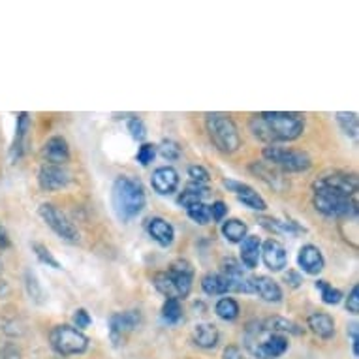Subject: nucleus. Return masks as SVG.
<instances>
[{
    "label": "nucleus",
    "instance_id": "f257e3e1",
    "mask_svg": "<svg viewBox=\"0 0 359 359\" xmlns=\"http://www.w3.org/2000/svg\"><path fill=\"white\" fill-rule=\"evenodd\" d=\"M248 124L254 136L269 145L294 142L305 132V117L294 111H264L252 115Z\"/></svg>",
    "mask_w": 359,
    "mask_h": 359
},
{
    "label": "nucleus",
    "instance_id": "f03ea898",
    "mask_svg": "<svg viewBox=\"0 0 359 359\" xmlns=\"http://www.w3.org/2000/svg\"><path fill=\"white\" fill-rule=\"evenodd\" d=\"M145 203L147 196L140 179L130 175H121L115 179L111 189V205L121 222H130L132 218L142 215Z\"/></svg>",
    "mask_w": 359,
    "mask_h": 359
},
{
    "label": "nucleus",
    "instance_id": "7ed1b4c3",
    "mask_svg": "<svg viewBox=\"0 0 359 359\" xmlns=\"http://www.w3.org/2000/svg\"><path fill=\"white\" fill-rule=\"evenodd\" d=\"M207 134L212 145L224 154L236 153L241 147V136L236 121L226 113H207L205 115Z\"/></svg>",
    "mask_w": 359,
    "mask_h": 359
},
{
    "label": "nucleus",
    "instance_id": "20e7f679",
    "mask_svg": "<svg viewBox=\"0 0 359 359\" xmlns=\"http://www.w3.org/2000/svg\"><path fill=\"white\" fill-rule=\"evenodd\" d=\"M314 209L330 218L350 220L358 217V196H344L330 189H314L312 196Z\"/></svg>",
    "mask_w": 359,
    "mask_h": 359
},
{
    "label": "nucleus",
    "instance_id": "39448f33",
    "mask_svg": "<svg viewBox=\"0 0 359 359\" xmlns=\"http://www.w3.org/2000/svg\"><path fill=\"white\" fill-rule=\"evenodd\" d=\"M49 342L59 355H79L88 350V337L74 325H55L49 333Z\"/></svg>",
    "mask_w": 359,
    "mask_h": 359
},
{
    "label": "nucleus",
    "instance_id": "423d86ee",
    "mask_svg": "<svg viewBox=\"0 0 359 359\" xmlns=\"http://www.w3.org/2000/svg\"><path fill=\"white\" fill-rule=\"evenodd\" d=\"M264 158L265 162H269L280 171H288V173H301V171L311 170L312 165L311 156L305 151L278 147V145L265 147Z\"/></svg>",
    "mask_w": 359,
    "mask_h": 359
},
{
    "label": "nucleus",
    "instance_id": "0eeeda50",
    "mask_svg": "<svg viewBox=\"0 0 359 359\" xmlns=\"http://www.w3.org/2000/svg\"><path fill=\"white\" fill-rule=\"evenodd\" d=\"M38 212H40L41 220L48 224L49 228H51V230H53L55 233L62 239V241H68V243L79 241V231H77L74 222H72L70 218L66 217L65 212L60 211L59 207H55L53 203H41Z\"/></svg>",
    "mask_w": 359,
    "mask_h": 359
},
{
    "label": "nucleus",
    "instance_id": "6e6552de",
    "mask_svg": "<svg viewBox=\"0 0 359 359\" xmlns=\"http://www.w3.org/2000/svg\"><path fill=\"white\" fill-rule=\"evenodd\" d=\"M142 325V312L124 311L115 312L109 318V339L115 346H123L128 341L130 333H134Z\"/></svg>",
    "mask_w": 359,
    "mask_h": 359
},
{
    "label": "nucleus",
    "instance_id": "1a4fd4ad",
    "mask_svg": "<svg viewBox=\"0 0 359 359\" xmlns=\"http://www.w3.org/2000/svg\"><path fill=\"white\" fill-rule=\"evenodd\" d=\"M312 189H330L344 196H358V177L342 171H331L318 177Z\"/></svg>",
    "mask_w": 359,
    "mask_h": 359
},
{
    "label": "nucleus",
    "instance_id": "9d476101",
    "mask_svg": "<svg viewBox=\"0 0 359 359\" xmlns=\"http://www.w3.org/2000/svg\"><path fill=\"white\" fill-rule=\"evenodd\" d=\"M222 275L228 284H230V292H239V294H252V283L250 277H247V273L243 269V265L233 258H224L222 264Z\"/></svg>",
    "mask_w": 359,
    "mask_h": 359
},
{
    "label": "nucleus",
    "instance_id": "9b49d317",
    "mask_svg": "<svg viewBox=\"0 0 359 359\" xmlns=\"http://www.w3.org/2000/svg\"><path fill=\"white\" fill-rule=\"evenodd\" d=\"M72 177L65 165L43 164L38 171V184L46 192H55V190L66 189L70 184Z\"/></svg>",
    "mask_w": 359,
    "mask_h": 359
},
{
    "label": "nucleus",
    "instance_id": "f8f14e48",
    "mask_svg": "<svg viewBox=\"0 0 359 359\" xmlns=\"http://www.w3.org/2000/svg\"><path fill=\"white\" fill-rule=\"evenodd\" d=\"M259 258L264 259L265 267L273 273L283 271L284 267L288 265V252L280 241L277 239H267V241L262 245V254Z\"/></svg>",
    "mask_w": 359,
    "mask_h": 359
},
{
    "label": "nucleus",
    "instance_id": "ddd939ff",
    "mask_svg": "<svg viewBox=\"0 0 359 359\" xmlns=\"http://www.w3.org/2000/svg\"><path fill=\"white\" fill-rule=\"evenodd\" d=\"M224 187L237 196V200L241 201L243 205H247L252 211H265L267 203L256 190L247 183H239V181H231V179H224Z\"/></svg>",
    "mask_w": 359,
    "mask_h": 359
},
{
    "label": "nucleus",
    "instance_id": "4468645a",
    "mask_svg": "<svg viewBox=\"0 0 359 359\" xmlns=\"http://www.w3.org/2000/svg\"><path fill=\"white\" fill-rule=\"evenodd\" d=\"M168 273H170L173 283H175L177 292H179V299L189 297L190 290H192V280H194V267H192V264L187 262V259H175L170 265Z\"/></svg>",
    "mask_w": 359,
    "mask_h": 359
},
{
    "label": "nucleus",
    "instance_id": "2eb2a0df",
    "mask_svg": "<svg viewBox=\"0 0 359 359\" xmlns=\"http://www.w3.org/2000/svg\"><path fill=\"white\" fill-rule=\"evenodd\" d=\"M179 173L175 168L171 165H162L158 170H154L153 177H151V184L156 194L160 196H170L179 189Z\"/></svg>",
    "mask_w": 359,
    "mask_h": 359
},
{
    "label": "nucleus",
    "instance_id": "dca6fc26",
    "mask_svg": "<svg viewBox=\"0 0 359 359\" xmlns=\"http://www.w3.org/2000/svg\"><path fill=\"white\" fill-rule=\"evenodd\" d=\"M30 132V117L29 113H19L18 123H15V136H13L12 147H10V160L18 162L27 151V140H29Z\"/></svg>",
    "mask_w": 359,
    "mask_h": 359
},
{
    "label": "nucleus",
    "instance_id": "f3484780",
    "mask_svg": "<svg viewBox=\"0 0 359 359\" xmlns=\"http://www.w3.org/2000/svg\"><path fill=\"white\" fill-rule=\"evenodd\" d=\"M41 156L46 158V164H57L65 165L70 160V147L65 137L53 136L49 137L43 149H41Z\"/></svg>",
    "mask_w": 359,
    "mask_h": 359
},
{
    "label": "nucleus",
    "instance_id": "a211bd4d",
    "mask_svg": "<svg viewBox=\"0 0 359 359\" xmlns=\"http://www.w3.org/2000/svg\"><path fill=\"white\" fill-rule=\"evenodd\" d=\"M297 264H299V267L306 275H318V273H322L325 265L324 254L314 245H303L299 254H297Z\"/></svg>",
    "mask_w": 359,
    "mask_h": 359
},
{
    "label": "nucleus",
    "instance_id": "6ab92c4d",
    "mask_svg": "<svg viewBox=\"0 0 359 359\" xmlns=\"http://www.w3.org/2000/svg\"><path fill=\"white\" fill-rule=\"evenodd\" d=\"M250 283H252V294H258L267 303H280L283 301V290L271 277L258 275V277H250Z\"/></svg>",
    "mask_w": 359,
    "mask_h": 359
},
{
    "label": "nucleus",
    "instance_id": "aec40b11",
    "mask_svg": "<svg viewBox=\"0 0 359 359\" xmlns=\"http://www.w3.org/2000/svg\"><path fill=\"white\" fill-rule=\"evenodd\" d=\"M147 233L160 247H170L175 241V228L165 218L153 217L147 220Z\"/></svg>",
    "mask_w": 359,
    "mask_h": 359
},
{
    "label": "nucleus",
    "instance_id": "412c9836",
    "mask_svg": "<svg viewBox=\"0 0 359 359\" xmlns=\"http://www.w3.org/2000/svg\"><path fill=\"white\" fill-rule=\"evenodd\" d=\"M306 325L311 327L314 335H318L324 341H330L335 337V320L327 312H314L306 320Z\"/></svg>",
    "mask_w": 359,
    "mask_h": 359
},
{
    "label": "nucleus",
    "instance_id": "4be33fe9",
    "mask_svg": "<svg viewBox=\"0 0 359 359\" xmlns=\"http://www.w3.org/2000/svg\"><path fill=\"white\" fill-rule=\"evenodd\" d=\"M250 171H252L254 175H258L262 181H265L269 187H273L275 190L284 189L283 173H280L278 168L269 164V162H254V164L250 165Z\"/></svg>",
    "mask_w": 359,
    "mask_h": 359
},
{
    "label": "nucleus",
    "instance_id": "5701e85b",
    "mask_svg": "<svg viewBox=\"0 0 359 359\" xmlns=\"http://www.w3.org/2000/svg\"><path fill=\"white\" fill-rule=\"evenodd\" d=\"M192 341L203 350H212L220 341V333L215 324H198L192 331Z\"/></svg>",
    "mask_w": 359,
    "mask_h": 359
},
{
    "label": "nucleus",
    "instance_id": "b1692460",
    "mask_svg": "<svg viewBox=\"0 0 359 359\" xmlns=\"http://www.w3.org/2000/svg\"><path fill=\"white\" fill-rule=\"evenodd\" d=\"M241 265L254 269L258 267L259 254H262V241L258 236H247L241 243Z\"/></svg>",
    "mask_w": 359,
    "mask_h": 359
},
{
    "label": "nucleus",
    "instance_id": "393cba45",
    "mask_svg": "<svg viewBox=\"0 0 359 359\" xmlns=\"http://www.w3.org/2000/svg\"><path fill=\"white\" fill-rule=\"evenodd\" d=\"M262 327H264L265 333H278V335H301L303 333V327L292 322V320L284 318V316H271L262 322Z\"/></svg>",
    "mask_w": 359,
    "mask_h": 359
},
{
    "label": "nucleus",
    "instance_id": "a878e982",
    "mask_svg": "<svg viewBox=\"0 0 359 359\" xmlns=\"http://www.w3.org/2000/svg\"><path fill=\"white\" fill-rule=\"evenodd\" d=\"M207 196H209V189H207L205 184H189L187 189L179 194L177 198V205L184 207V209H189L190 205H196V203H203Z\"/></svg>",
    "mask_w": 359,
    "mask_h": 359
},
{
    "label": "nucleus",
    "instance_id": "bb28decb",
    "mask_svg": "<svg viewBox=\"0 0 359 359\" xmlns=\"http://www.w3.org/2000/svg\"><path fill=\"white\" fill-rule=\"evenodd\" d=\"M259 346L264 350L269 358L277 359L280 358L286 350H288L290 342L288 339L284 335H278V333H271V335H267L264 341H259Z\"/></svg>",
    "mask_w": 359,
    "mask_h": 359
},
{
    "label": "nucleus",
    "instance_id": "cd10ccee",
    "mask_svg": "<svg viewBox=\"0 0 359 359\" xmlns=\"http://www.w3.org/2000/svg\"><path fill=\"white\" fill-rule=\"evenodd\" d=\"M201 288L207 295H224L230 292V284L220 275V273H207L201 278Z\"/></svg>",
    "mask_w": 359,
    "mask_h": 359
},
{
    "label": "nucleus",
    "instance_id": "c85d7f7f",
    "mask_svg": "<svg viewBox=\"0 0 359 359\" xmlns=\"http://www.w3.org/2000/svg\"><path fill=\"white\" fill-rule=\"evenodd\" d=\"M259 224L264 226L265 230L275 231V233H301L305 231V228L297 226V222L294 220H278V218H259Z\"/></svg>",
    "mask_w": 359,
    "mask_h": 359
},
{
    "label": "nucleus",
    "instance_id": "c756f323",
    "mask_svg": "<svg viewBox=\"0 0 359 359\" xmlns=\"http://www.w3.org/2000/svg\"><path fill=\"white\" fill-rule=\"evenodd\" d=\"M247 224L239 220V218H228L222 224V236L230 243H241L247 237Z\"/></svg>",
    "mask_w": 359,
    "mask_h": 359
},
{
    "label": "nucleus",
    "instance_id": "7c9ffc66",
    "mask_svg": "<svg viewBox=\"0 0 359 359\" xmlns=\"http://www.w3.org/2000/svg\"><path fill=\"white\" fill-rule=\"evenodd\" d=\"M154 288L158 290L160 294L165 295V299H179V292H177V286L173 283V278L168 271H160L153 277ZM181 301V299H179Z\"/></svg>",
    "mask_w": 359,
    "mask_h": 359
},
{
    "label": "nucleus",
    "instance_id": "2f4dec72",
    "mask_svg": "<svg viewBox=\"0 0 359 359\" xmlns=\"http://www.w3.org/2000/svg\"><path fill=\"white\" fill-rule=\"evenodd\" d=\"M215 312H217V316L224 322H233V320L239 318V303L236 299H231V297H222V299L217 301V305H215Z\"/></svg>",
    "mask_w": 359,
    "mask_h": 359
},
{
    "label": "nucleus",
    "instance_id": "473e14b6",
    "mask_svg": "<svg viewBox=\"0 0 359 359\" xmlns=\"http://www.w3.org/2000/svg\"><path fill=\"white\" fill-rule=\"evenodd\" d=\"M162 320H164L165 324H179V322L183 320V306H181V301L165 299V303L162 305Z\"/></svg>",
    "mask_w": 359,
    "mask_h": 359
},
{
    "label": "nucleus",
    "instance_id": "72a5a7b5",
    "mask_svg": "<svg viewBox=\"0 0 359 359\" xmlns=\"http://www.w3.org/2000/svg\"><path fill=\"white\" fill-rule=\"evenodd\" d=\"M25 288H27L30 301H34L38 305H41L46 301V292H43L40 280H38V277L32 271L25 273Z\"/></svg>",
    "mask_w": 359,
    "mask_h": 359
},
{
    "label": "nucleus",
    "instance_id": "f704fd0d",
    "mask_svg": "<svg viewBox=\"0 0 359 359\" xmlns=\"http://www.w3.org/2000/svg\"><path fill=\"white\" fill-rule=\"evenodd\" d=\"M337 123L346 136L358 137V115L355 113L339 111L337 113Z\"/></svg>",
    "mask_w": 359,
    "mask_h": 359
},
{
    "label": "nucleus",
    "instance_id": "c9c22d12",
    "mask_svg": "<svg viewBox=\"0 0 359 359\" xmlns=\"http://www.w3.org/2000/svg\"><path fill=\"white\" fill-rule=\"evenodd\" d=\"M316 288L320 290L322 294V301L325 305H339L342 299V292L341 290L333 288L327 280H316Z\"/></svg>",
    "mask_w": 359,
    "mask_h": 359
},
{
    "label": "nucleus",
    "instance_id": "e433bc0d",
    "mask_svg": "<svg viewBox=\"0 0 359 359\" xmlns=\"http://www.w3.org/2000/svg\"><path fill=\"white\" fill-rule=\"evenodd\" d=\"M32 250H34L36 258L40 259L43 265L53 267V269H62V265L59 264V259L55 258L53 252H51L46 245H41V243H32Z\"/></svg>",
    "mask_w": 359,
    "mask_h": 359
},
{
    "label": "nucleus",
    "instance_id": "4c0bfd02",
    "mask_svg": "<svg viewBox=\"0 0 359 359\" xmlns=\"http://www.w3.org/2000/svg\"><path fill=\"white\" fill-rule=\"evenodd\" d=\"M189 212V217L194 220L196 224H200V226H205V224L211 222V211H209V205L205 203H196V205H190L187 209Z\"/></svg>",
    "mask_w": 359,
    "mask_h": 359
},
{
    "label": "nucleus",
    "instance_id": "58836bf2",
    "mask_svg": "<svg viewBox=\"0 0 359 359\" xmlns=\"http://www.w3.org/2000/svg\"><path fill=\"white\" fill-rule=\"evenodd\" d=\"M128 132L130 136L134 137L136 142H145L147 140V126L140 117H132L128 121Z\"/></svg>",
    "mask_w": 359,
    "mask_h": 359
},
{
    "label": "nucleus",
    "instance_id": "ea45409f",
    "mask_svg": "<svg viewBox=\"0 0 359 359\" xmlns=\"http://www.w3.org/2000/svg\"><path fill=\"white\" fill-rule=\"evenodd\" d=\"M158 151L165 160H177L181 156V147H179V143L171 142V140H164V142L160 143Z\"/></svg>",
    "mask_w": 359,
    "mask_h": 359
},
{
    "label": "nucleus",
    "instance_id": "a19ab883",
    "mask_svg": "<svg viewBox=\"0 0 359 359\" xmlns=\"http://www.w3.org/2000/svg\"><path fill=\"white\" fill-rule=\"evenodd\" d=\"M154 156H156V147H154V145H151V143H143L136 154L137 162H140L142 165L151 164V162L154 160Z\"/></svg>",
    "mask_w": 359,
    "mask_h": 359
},
{
    "label": "nucleus",
    "instance_id": "79ce46f5",
    "mask_svg": "<svg viewBox=\"0 0 359 359\" xmlns=\"http://www.w3.org/2000/svg\"><path fill=\"white\" fill-rule=\"evenodd\" d=\"M189 177L192 179V183L196 184H205L209 179H211V175H209V171L203 168V165H190L189 168Z\"/></svg>",
    "mask_w": 359,
    "mask_h": 359
},
{
    "label": "nucleus",
    "instance_id": "37998d69",
    "mask_svg": "<svg viewBox=\"0 0 359 359\" xmlns=\"http://www.w3.org/2000/svg\"><path fill=\"white\" fill-rule=\"evenodd\" d=\"M90 324H93V318H90V314L87 312V309H77V311L74 312V327H76V330H87Z\"/></svg>",
    "mask_w": 359,
    "mask_h": 359
},
{
    "label": "nucleus",
    "instance_id": "c03bdc74",
    "mask_svg": "<svg viewBox=\"0 0 359 359\" xmlns=\"http://www.w3.org/2000/svg\"><path fill=\"white\" fill-rule=\"evenodd\" d=\"M209 211H211V220L222 222L224 217L228 215V205L224 201H215L212 205H209Z\"/></svg>",
    "mask_w": 359,
    "mask_h": 359
},
{
    "label": "nucleus",
    "instance_id": "a18cd8bd",
    "mask_svg": "<svg viewBox=\"0 0 359 359\" xmlns=\"http://www.w3.org/2000/svg\"><path fill=\"white\" fill-rule=\"evenodd\" d=\"M0 359H21V350L12 342L0 344Z\"/></svg>",
    "mask_w": 359,
    "mask_h": 359
},
{
    "label": "nucleus",
    "instance_id": "49530a36",
    "mask_svg": "<svg viewBox=\"0 0 359 359\" xmlns=\"http://www.w3.org/2000/svg\"><path fill=\"white\" fill-rule=\"evenodd\" d=\"M346 311L350 314H359V286L355 284L350 292V295L346 297Z\"/></svg>",
    "mask_w": 359,
    "mask_h": 359
},
{
    "label": "nucleus",
    "instance_id": "de8ad7c7",
    "mask_svg": "<svg viewBox=\"0 0 359 359\" xmlns=\"http://www.w3.org/2000/svg\"><path fill=\"white\" fill-rule=\"evenodd\" d=\"M348 337H350V341H352L353 355L358 358L359 355V325L358 324L348 325Z\"/></svg>",
    "mask_w": 359,
    "mask_h": 359
},
{
    "label": "nucleus",
    "instance_id": "09e8293b",
    "mask_svg": "<svg viewBox=\"0 0 359 359\" xmlns=\"http://www.w3.org/2000/svg\"><path fill=\"white\" fill-rule=\"evenodd\" d=\"M284 280L288 284L290 288H299L301 284H303V277H301L299 271H294V269H290L286 275H284Z\"/></svg>",
    "mask_w": 359,
    "mask_h": 359
},
{
    "label": "nucleus",
    "instance_id": "8fccbe9b",
    "mask_svg": "<svg viewBox=\"0 0 359 359\" xmlns=\"http://www.w3.org/2000/svg\"><path fill=\"white\" fill-rule=\"evenodd\" d=\"M224 359H241V350L237 346H228L224 348V353H222Z\"/></svg>",
    "mask_w": 359,
    "mask_h": 359
},
{
    "label": "nucleus",
    "instance_id": "3c124183",
    "mask_svg": "<svg viewBox=\"0 0 359 359\" xmlns=\"http://www.w3.org/2000/svg\"><path fill=\"white\" fill-rule=\"evenodd\" d=\"M10 236H8V231L4 230V226L0 224V250H6V248H10Z\"/></svg>",
    "mask_w": 359,
    "mask_h": 359
},
{
    "label": "nucleus",
    "instance_id": "603ef678",
    "mask_svg": "<svg viewBox=\"0 0 359 359\" xmlns=\"http://www.w3.org/2000/svg\"><path fill=\"white\" fill-rule=\"evenodd\" d=\"M4 271V264H2V259H0V273Z\"/></svg>",
    "mask_w": 359,
    "mask_h": 359
}]
</instances>
